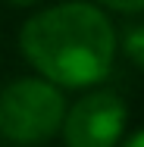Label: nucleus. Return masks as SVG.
I'll use <instances>...</instances> for the list:
<instances>
[{
    "mask_svg": "<svg viewBox=\"0 0 144 147\" xmlns=\"http://www.w3.org/2000/svg\"><path fill=\"white\" fill-rule=\"evenodd\" d=\"M19 47L53 88H88L113 69L116 31L97 6L69 0L31 16L19 31Z\"/></svg>",
    "mask_w": 144,
    "mask_h": 147,
    "instance_id": "f257e3e1",
    "label": "nucleus"
},
{
    "mask_svg": "<svg viewBox=\"0 0 144 147\" xmlns=\"http://www.w3.org/2000/svg\"><path fill=\"white\" fill-rule=\"evenodd\" d=\"M66 100L44 78H16L0 91V135L16 144L50 141L63 125Z\"/></svg>",
    "mask_w": 144,
    "mask_h": 147,
    "instance_id": "f03ea898",
    "label": "nucleus"
},
{
    "mask_svg": "<svg viewBox=\"0 0 144 147\" xmlns=\"http://www.w3.org/2000/svg\"><path fill=\"white\" fill-rule=\"evenodd\" d=\"M125 122L128 110L119 94L91 91L63 116L59 131L66 138V147H116Z\"/></svg>",
    "mask_w": 144,
    "mask_h": 147,
    "instance_id": "7ed1b4c3",
    "label": "nucleus"
},
{
    "mask_svg": "<svg viewBox=\"0 0 144 147\" xmlns=\"http://www.w3.org/2000/svg\"><path fill=\"white\" fill-rule=\"evenodd\" d=\"M122 50H125V57L144 72V25H135V28L125 31V38H122Z\"/></svg>",
    "mask_w": 144,
    "mask_h": 147,
    "instance_id": "20e7f679",
    "label": "nucleus"
},
{
    "mask_svg": "<svg viewBox=\"0 0 144 147\" xmlns=\"http://www.w3.org/2000/svg\"><path fill=\"white\" fill-rule=\"evenodd\" d=\"M97 3L107 9H116V13H141L144 9V0H97Z\"/></svg>",
    "mask_w": 144,
    "mask_h": 147,
    "instance_id": "39448f33",
    "label": "nucleus"
},
{
    "mask_svg": "<svg viewBox=\"0 0 144 147\" xmlns=\"http://www.w3.org/2000/svg\"><path fill=\"white\" fill-rule=\"evenodd\" d=\"M122 147H144V131H138V135H132V138H128V141H125Z\"/></svg>",
    "mask_w": 144,
    "mask_h": 147,
    "instance_id": "423d86ee",
    "label": "nucleus"
},
{
    "mask_svg": "<svg viewBox=\"0 0 144 147\" xmlns=\"http://www.w3.org/2000/svg\"><path fill=\"white\" fill-rule=\"evenodd\" d=\"M6 3H16V6H31V3H38V0H6Z\"/></svg>",
    "mask_w": 144,
    "mask_h": 147,
    "instance_id": "0eeeda50",
    "label": "nucleus"
}]
</instances>
